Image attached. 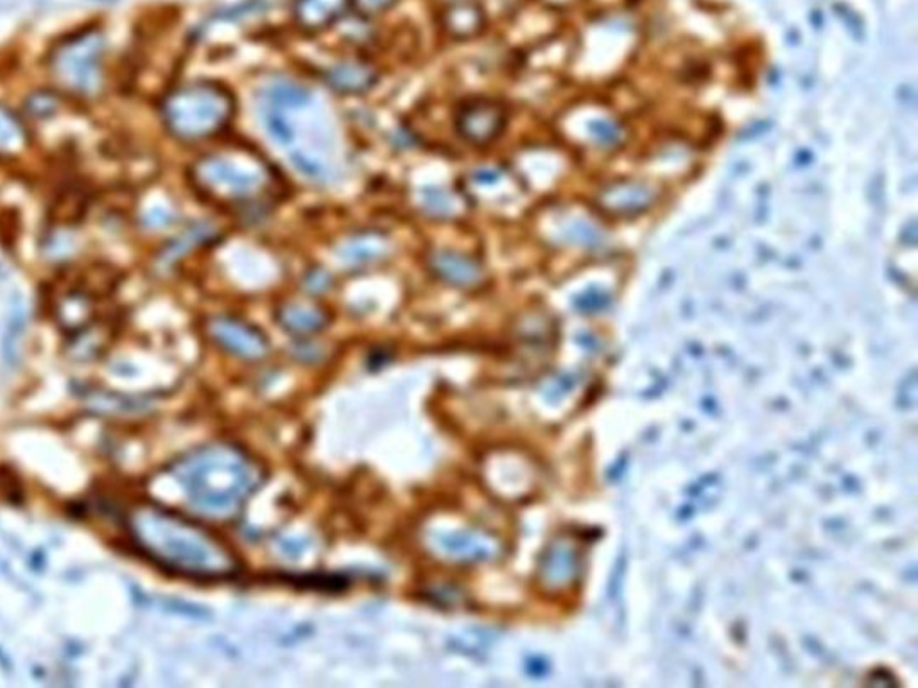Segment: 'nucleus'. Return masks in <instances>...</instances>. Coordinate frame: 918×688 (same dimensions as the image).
Wrapping results in <instances>:
<instances>
[{"mask_svg":"<svg viewBox=\"0 0 918 688\" xmlns=\"http://www.w3.org/2000/svg\"><path fill=\"white\" fill-rule=\"evenodd\" d=\"M126 521L135 545L174 574L194 580H226L241 569L234 550L221 538L162 505L135 504Z\"/></svg>","mask_w":918,"mask_h":688,"instance_id":"f257e3e1","label":"nucleus"},{"mask_svg":"<svg viewBox=\"0 0 918 688\" xmlns=\"http://www.w3.org/2000/svg\"><path fill=\"white\" fill-rule=\"evenodd\" d=\"M171 471L194 510L221 521L237 516L264 479L263 466L229 443L196 448Z\"/></svg>","mask_w":918,"mask_h":688,"instance_id":"f03ea898","label":"nucleus"},{"mask_svg":"<svg viewBox=\"0 0 918 688\" xmlns=\"http://www.w3.org/2000/svg\"><path fill=\"white\" fill-rule=\"evenodd\" d=\"M196 187L219 203H254L274 187V171L246 151L210 154L194 165Z\"/></svg>","mask_w":918,"mask_h":688,"instance_id":"7ed1b4c3","label":"nucleus"},{"mask_svg":"<svg viewBox=\"0 0 918 688\" xmlns=\"http://www.w3.org/2000/svg\"><path fill=\"white\" fill-rule=\"evenodd\" d=\"M234 108L229 90L212 83H193L171 92L162 114L171 133L190 142L209 139L226 128Z\"/></svg>","mask_w":918,"mask_h":688,"instance_id":"20e7f679","label":"nucleus"},{"mask_svg":"<svg viewBox=\"0 0 918 688\" xmlns=\"http://www.w3.org/2000/svg\"><path fill=\"white\" fill-rule=\"evenodd\" d=\"M101 56L103 42L97 38H83L65 45L55 58L56 78L70 90L92 94L100 89Z\"/></svg>","mask_w":918,"mask_h":688,"instance_id":"39448f33","label":"nucleus"},{"mask_svg":"<svg viewBox=\"0 0 918 688\" xmlns=\"http://www.w3.org/2000/svg\"><path fill=\"white\" fill-rule=\"evenodd\" d=\"M209 334L219 347L243 361H263L269 353L268 337L239 317L210 319Z\"/></svg>","mask_w":918,"mask_h":688,"instance_id":"423d86ee","label":"nucleus"},{"mask_svg":"<svg viewBox=\"0 0 918 688\" xmlns=\"http://www.w3.org/2000/svg\"><path fill=\"white\" fill-rule=\"evenodd\" d=\"M507 125V114L499 103L490 100L468 101L456 119L457 133L470 144H490Z\"/></svg>","mask_w":918,"mask_h":688,"instance_id":"0eeeda50","label":"nucleus"},{"mask_svg":"<svg viewBox=\"0 0 918 688\" xmlns=\"http://www.w3.org/2000/svg\"><path fill=\"white\" fill-rule=\"evenodd\" d=\"M429 268L454 288L470 289L483 282L485 271L476 258L451 249H437L429 255Z\"/></svg>","mask_w":918,"mask_h":688,"instance_id":"6e6552de","label":"nucleus"},{"mask_svg":"<svg viewBox=\"0 0 918 688\" xmlns=\"http://www.w3.org/2000/svg\"><path fill=\"white\" fill-rule=\"evenodd\" d=\"M438 552L454 561H483L496 558L499 545L487 535L474 530H452L440 533L434 538Z\"/></svg>","mask_w":918,"mask_h":688,"instance_id":"1a4fd4ad","label":"nucleus"},{"mask_svg":"<svg viewBox=\"0 0 918 688\" xmlns=\"http://www.w3.org/2000/svg\"><path fill=\"white\" fill-rule=\"evenodd\" d=\"M352 10L350 0H294L293 21L305 33H322Z\"/></svg>","mask_w":918,"mask_h":688,"instance_id":"9d476101","label":"nucleus"},{"mask_svg":"<svg viewBox=\"0 0 918 688\" xmlns=\"http://www.w3.org/2000/svg\"><path fill=\"white\" fill-rule=\"evenodd\" d=\"M442 27L454 40H470L485 27V13L476 0H457L445 4Z\"/></svg>","mask_w":918,"mask_h":688,"instance_id":"9b49d317","label":"nucleus"},{"mask_svg":"<svg viewBox=\"0 0 918 688\" xmlns=\"http://www.w3.org/2000/svg\"><path fill=\"white\" fill-rule=\"evenodd\" d=\"M325 81L339 94H363L377 83V72L363 61H342L325 72Z\"/></svg>","mask_w":918,"mask_h":688,"instance_id":"f8f14e48","label":"nucleus"},{"mask_svg":"<svg viewBox=\"0 0 918 688\" xmlns=\"http://www.w3.org/2000/svg\"><path fill=\"white\" fill-rule=\"evenodd\" d=\"M278 323L294 336H314L327 327L328 316L311 303H286L278 311Z\"/></svg>","mask_w":918,"mask_h":688,"instance_id":"ddd939ff","label":"nucleus"},{"mask_svg":"<svg viewBox=\"0 0 918 688\" xmlns=\"http://www.w3.org/2000/svg\"><path fill=\"white\" fill-rule=\"evenodd\" d=\"M386 244L383 235H379V233H364V235L350 238L345 244L342 257L350 260V263H370V260H375V257L383 255L384 249H386Z\"/></svg>","mask_w":918,"mask_h":688,"instance_id":"4468645a","label":"nucleus"},{"mask_svg":"<svg viewBox=\"0 0 918 688\" xmlns=\"http://www.w3.org/2000/svg\"><path fill=\"white\" fill-rule=\"evenodd\" d=\"M27 144V135L21 123L0 106V154L21 153Z\"/></svg>","mask_w":918,"mask_h":688,"instance_id":"2eb2a0df","label":"nucleus"},{"mask_svg":"<svg viewBox=\"0 0 918 688\" xmlns=\"http://www.w3.org/2000/svg\"><path fill=\"white\" fill-rule=\"evenodd\" d=\"M423 207L434 215H451L456 210L457 201L445 190H431L423 194Z\"/></svg>","mask_w":918,"mask_h":688,"instance_id":"dca6fc26","label":"nucleus"},{"mask_svg":"<svg viewBox=\"0 0 918 688\" xmlns=\"http://www.w3.org/2000/svg\"><path fill=\"white\" fill-rule=\"evenodd\" d=\"M398 0H350L352 10L358 11L359 15L377 16L392 10L393 5L397 4Z\"/></svg>","mask_w":918,"mask_h":688,"instance_id":"f3484780","label":"nucleus"},{"mask_svg":"<svg viewBox=\"0 0 918 688\" xmlns=\"http://www.w3.org/2000/svg\"><path fill=\"white\" fill-rule=\"evenodd\" d=\"M442 2H445V4H451V2H457V0H442Z\"/></svg>","mask_w":918,"mask_h":688,"instance_id":"a211bd4d","label":"nucleus"}]
</instances>
